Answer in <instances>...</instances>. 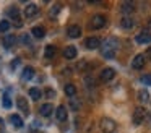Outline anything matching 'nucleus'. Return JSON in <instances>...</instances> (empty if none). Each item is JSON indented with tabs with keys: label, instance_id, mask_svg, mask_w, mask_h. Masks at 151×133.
Here are the masks:
<instances>
[{
	"label": "nucleus",
	"instance_id": "f3484780",
	"mask_svg": "<svg viewBox=\"0 0 151 133\" xmlns=\"http://www.w3.org/2000/svg\"><path fill=\"white\" fill-rule=\"evenodd\" d=\"M4 47L5 49H12L15 45V42H17V37H15L13 34H7V36H4Z\"/></svg>",
	"mask_w": 151,
	"mask_h": 133
},
{
	"label": "nucleus",
	"instance_id": "20e7f679",
	"mask_svg": "<svg viewBox=\"0 0 151 133\" xmlns=\"http://www.w3.org/2000/svg\"><path fill=\"white\" fill-rule=\"evenodd\" d=\"M146 110L143 109V107H137V109L133 110V115H132V122H133V125H141L143 123V120L146 119Z\"/></svg>",
	"mask_w": 151,
	"mask_h": 133
},
{
	"label": "nucleus",
	"instance_id": "c756f323",
	"mask_svg": "<svg viewBox=\"0 0 151 133\" xmlns=\"http://www.w3.org/2000/svg\"><path fill=\"white\" fill-rule=\"evenodd\" d=\"M18 65H20V57H17L13 62H12V70H15V68H17Z\"/></svg>",
	"mask_w": 151,
	"mask_h": 133
},
{
	"label": "nucleus",
	"instance_id": "9b49d317",
	"mask_svg": "<svg viewBox=\"0 0 151 133\" xmlns=\"http://www.w3.org/2000/svg\"><path fill=\"white\" fill-rule=\"evenodd\" d=\"M17 106H18V109L21 110L23 114H29V106H28V102H26V99H24L23 96H18L17 97Z\"/></svg>",
	"mask_w": 151,
	"mask_h": 133
},
{
	"label": "nucleus",
	"instance_id": "2eb2a0df",
	"mask_svg": "<svg viewBox=\"0 0 151 133\" xmlns=\"http://www.w3.org/2000/svg\"><path fill=\"white\" fill-rule=\"evenodd\" d=\"M135 26V19L130 18V16H124V18L120 19V28L124 29H132Z\"/></svg>",
	"mask_w": 151,
	"mask_h": 133
},
{
	"label": "nucleus",
	"instance_id": "6ab92c4d",
	"mask_svg": "<svg viewBox=\"0 0 151 133\" xmlns=\"http://www.w3.org/2000/svg\"><path fill=\"white\" fill-rule=\"evenodd\" d=\"M120 12L124 13V15H130V13L135 12V5L132 2H124L120 5Z\"/></svg>",
	"mask_w": 151,
	"mask_h": 133
},
{
	"label": "nucleus",
	"instance_id": "1a4fd4ad",
	"mask_svg": "<svg viewBox=\"0 0 151 133\" xmlns=\"http://www.w3.org/2000/svg\"><path fill=\"white\" fill-rule=\"evenodd\" d=\"M145 60H146V57H145L143 54L135 55L133 62H132V68H135V70H141V68L145 67Z\"/></svg>",
	"mask_w": 151,
	"mask_h": 133
},
{
	"label": "nucleus",
	"instance_id": "9d476101",
	"mask_svg": "<svg viewBox=\"0 0 151 133\" xmlns=\"http://www.w3.org/2000/svg\"><path fill=\"white\" fill-rule=\"evenodd\" d=\"M135 41H137L138 44H150L151 42V32L145 29V31H141L140 34L135 37Z\"/></svg>",
	"mask_w": 151,
	"mask_h": 133
},
{
	"label": "nucleus",
	"instance_id": "6e6552de",
	"mask_svg": "<svg viewBox=\"0 0 151 133\" xmlns=\"http://www.w3.org/2000/svg\"><path fill=\"white\" fill-rule=\"evenodd\" d=\"M114 76H115V70H114V68H111V67L104 68V70L101 71V75H99L101 81H104V83H107V81L114 80Z\"/></svg>",
	"mask_w": 151,
	"mask_h": 133
},
{
	"label": "nucleus",
	"instance_id": "4be33fe9",
	"mask_svg": "<svg viewBox=\"0 0 151 133\" xmlns=\"http://www.w3.org/2000/svg\"><path fill=\"white\" fill-rule=\"evenodd\" d=\"M55 54H57V47H55V45H52V44L46 45V50H44V55H46V58L55 57Z\"/></svg>",
	"mask_w": 151,
	"mask_h": 133
},
{
	"label": "nucleus",
	"instance_id": "4468645a",
	"mask_svg": "<svg viewBox=\"0 0 151 133\" xmlns=\"http://www.w3.org/2000/svg\"><path fill=\"white\" fill-rule=\"evenodd\" d=\"M67 34H68V37L76 39V37H80V36H81V28H80V26H76V24H73V26H70V28L67 29Z\"/></svg>",
	"mask_w": 151,
	"mask_h": 133
},
{
	"label": "nucleus",
	"instance_id": "f704fd0d",
	"mask_svg": "<svg viewBox=\"0 0 151 133\" xmlns=\"http://www.w3.org/2000/svg\"><path fill=\"white\" fill-rule=\"evenodd\" d=\"M0 62H2V60H0Z\"/></svg>",
	"mask_w": 151,
	"mask_h": 133
},
{
	"label": "nucleus",
	"instance_id": "b1692460",
	"mask_svg": "<svg viewBox=\"0 0 151 133\" xmlns=\"http://www.w3.org/2000/svg\"><path fill=\"white\" fill-rule=\"evenodd\" d=\"M29 96L33 101H39L41 97H42V91L39 89V88H31L29 89Z\"/></svg>",
	"mask_w": 151,
	"mask_h": 133
},
{
	"label": "nucleus",
	"instance_id": "423d86ee",
	"mask_svg": "<svg viewBox=\"0 0 151 133\" xmlns=\"http://www.w3.org/2000/svg\"><path fill=\"white\" fill-rule=\"evenodd\" d=\"M101 45H102L101 39L96 37V36H91V37H88V39L85 41V47L88 49V50H94V49H99Z\"/></svg>",
	"mask_w": 151,
	"mask_h": 133
},
{
	"label": "nucleus",
	"instance_id": "dca6fc26",
	"mask_svg": "<svg viewBox=\"0 0 151 133\" xmlns=\"http://www.w3.org/2000/svg\"><path fill=\"white\" fill-rule=\"evenodd\" d=\"M34 78V68L33 67H24L23 68V75H21V80L23 81H29Z\"/></svg>",
	"mask_w": 151,
	"mask_h": 133
},
{
	"label": "nucleus",
	"instance_id": "a211bd4d",
	"mask_svg": "<svg viewBox=\"0 0 151 133\" xmlns=\"http://www.w3.org/2000/svg\"><path fill=\"white\" fill-rule=\"evenodd\" d=\"M52 112H54L52 104H42V106L39 107V114H41L42 117H49V115H52Z\"/></svg>",
	"mask_w": 151,
	"mask_h": 133
},
{
	"label": "nucleus",
	"instance_id": "f03ea898",
	"mask_svg": "<svg viewBox=\"0 0 151 133\" xmlns=\"http://www.w3.org/2000/svg\"><path fill=\"white\" fill-rule=\"evenodd\" d=\"M7 13H8L10 19L13 21V24L17 26V28H21V26H23V21H21V18H20V8H18V6H10V8L7 10Z\"/></svg>",
	"mask_w": 151,
	"mask_h": 133
},
{
	"label": "nucleus",
	"instance_id": "a878e982",
	"mask_svg": "<svg viewBox=\"0 0 151 133\" xmlns=\"http://www.w3.org/2000/svg\"><path fill=\"white\" fill-rule=\"evenodd\" d=\"M63 91H65L67 96L72 97V96H75V94H76V86H75V84H72V83H68V84H65Z\"/></svg>",
	"mask_w": 151,
	"mask_h": 133
},
{
	"label": "nucleus",
	"instance_id": "7c9ffc66",
	"mask_svg": "<svg viewBox=\"0 0 151 133\" xmlns=\"http://www.w3.org/2000/svg\"><path fill=\"white\" fill-rule=\"evenodd\" d=\"M21 42H23V44H29V36H28V34H24L23 36V37H21Z\"/></svg>",
	"mask_w": 151,
	"mask_h": 133
},
{
	"label": "nucleus",
	"instance_id": "5701e85b",
	"mask_svg": "<svg viewBox=\"0 0 151 133\" xmlns=\"http://www.w3.org/2000/svg\"><path fill=\"white\" fill-rule=\"evenodd\" d=\"M2 106H4L5 109H10V107L13 106V102H12V97H10V94H8L7 91L2 94Z\"/></svg>",
	"mask_w": 151,
	"mask_h": 133
},
{
	"label": "nucleus",
	"instance_id": "72a5a7b5",
	"mask_svg": "<svg viewBox=\"0 0 151 133\" xmlns=\"http://www.w3.org/2000/svg\"><path fill=\"white\" fill-rule=\"evenodd\" d=\"M150 120H151V115H150Z\"/></svg>",
	"mask_w": 151,
	"mask_h": 133
},
{
	"label": "nucleus",
	"instance_id": "aec40b11",
	"mask_svg": "<svg viewBox=\"0 0 151 133\" xmlns=\"http://www.w3.org/2000/svg\"><path fill=\"white\" fill-rule=\"evenodd\" d=\"M31 34L36 39H42L44 36H46V29H44L42 26H34V28L31 29Z\"/></svg>",
	"mask_w": 151,
	"mask_h": 133
},
{
	"label": "nucleus",
	"instance_id": "f257e3e1",
	"mask_svg": "<svg viewBox=\"0 0 151 133\" xmlns=\"http://www.w3.org/2000/svg\"><path fill=\"white\" fill-rule=\"evenodd\" d=\"M119 49V41L115 37H109L102 42V49H101V54L104 58H114L115 57V52Z\"/></svg>",
	"mask_w": 151,
	"mask_h": 133
},
{
	"label": "nucleus",
	"instance_id": "ddd939ff",
	"mask_svg": "<svg viewBox=\"0 0 151 133\" xmlns=\"http://www.w3.org/2000/svg\"><path fill=\"white\" fill-rule=\"evenodd\" d=\"M55 117L59 122H65L67 117H68V114H67V107L65 106H59L55 109Z\"/></svg>",
	"mask_w": 151,
	"mask_h": 133
},
{
	"label": "nucleus",
	"instance_id": "f8f14e48",
	"mask_svg": "<svg viewBox=\"0 0 151 133\" xmlns=\"http://www.w3.org/2000/svg\"><path fill=\"white\" fill-rule=\"evenodd\" d=\"M76 54H78V50H76L75 45H67V47L63 49V57L68 58V60H73V58L76 57Z\"/></svg>",
	"mask_w": 151,
	"mask_h": 133
},
{
	"label": "nucleus",
	"instance_id": "393cba45",
	"mask_svg": "<svg viewBox=\"0 0 151 133\" xmlns=\"http://www.w3.org/2000/svg\"><path fill=\"white\" fill-rule=\"evenodd\" d=\"M138 101H141V102H148L150 101V93H148V89H140L138 91Z\"/></svg>",
	"mask_w": 151,
	"mask_h": 133
},
{
	"label": "nucleus",
	"instance_id": "39448f33",
	"mask_svg": "<svg viewBox=\"0 0 151 133\" xmlns=\"http://www.w3.org/2000/svg\"><path fill=\"white\" fill-rule=\"evenodd\" d=\"M106 23H107V19H106L104 15H94L91 18V21H89V28L91 29H101L106 26Z\"/></svg>",
	"mask_w": 151,
	"mask_h": 133
},
{
	"label": "nucleus",
	"instance_id": "cd10ccee",
	"mask_svg": "<svg viewBox=\"0 0 151 133\" xmlns=\"http://www.w3.org/2000/svg\"><path fill=\"white\" fill-rule=\"evenodd\" d=\"M140 81H141L143 84H146V86H151V73L143 75V76L140 78Z\"/></svg>",
	"mask_w": 151,
	"mask_h": 133
},
{
	"label": "nucleus",
	"instance_id": "bb28decb",
	"mask_svg": "<svg viewBox=\"0 0 151 133\" xmlns=\"http://www.w3.org/2000/svg\"><path fill=\"white\" fill-rule=\"evenodd\" d=\"M10 26H12V23L8 19H2L0 21V32H7L10 29Z\"/></svg>",
	"mask_w": 151,
	"mask_h": 133
},
{
	"label": "nucleus",
	"instance_id": "473e14b6",
	"mask_svg": "<svg viewBox=\"0 0 151 133\" xmlns=\"http://www.w3.org/2000/svg\"><path fill=\"white\" fill-rule=\"evenodd\" d=\"M0 125H4V120H2V119H0Z\"/></svg>",
	"mask_w": 151,
	"mask_h": 133
},
{
	"label": "nucleus",
	"instance_id": "2f4dec72",
	"mask_svg": "<svg viewBox=\"0 0 151 133\" xmlns=\"http://www.w3.org/2000/svg\"><path fill=\"white\" fill-rule=\"evenodd\" d=\"M52 96H54V91L49 89V91H47V97H52Z\"/></svg>",
	"mask_w": 151,
	"mask_h": 133
},
{
	"label": "nucleus",
	"instance_id": "412c9836",
	"mask_svg": "<svg viewBox=\"0 0 151 133\" xmlns=\"http://www.w3.org/2000/svg\"><path fill=\"white\" fill-rule=\"evenodd\" d=\"M10 122L13 123V127H15V128H18V130L23 128V125H24V123H23V119H21L20 115H17V114H13V115L10 117Z\"/></svg>",
	"mask_w": 151,
	"mask_h": 133
},
{
	"label": "nucleus",
	"instance_id": "7ed1b4c3",
	"mask_svg": "<svg viewBox=\"0 0 151 133\" xmlns=\"http://www.w3.org/2000/svg\"><path fill=\"white\" fill-rule=\"evenodd\" d=\"M99 125H101V130H102L104 133H112V132H115V128H117V123H115L112 119H109V117L101 119Z\"/></svg>",
	"mask_w": 151,
	"mask_h": 133
},
{
	"label": "nucleus",
	"instance_id": "0eeeda50",
	"mask_svg": "<svg viewBox=\"0 0 151 133\" xmlns=\"http://www.w3.org/2000/svg\"><path fill=\"white\" fill-rule=\"evenodd\" d=\"M39 13V6L36 3H28L26 8H24V18L29 19V18H34V16Z\"/></svg>",
	"mask_w": 151,
	"mask_h": 133
},
{
	"label": "nucleus",
	"instance_id": "c85d7f7f",
	"mask_svg": "<svg viewBox=\"0 0 151 133\" xmlns=\"http://www.w3.org/2000/svg\"><path fill=\"white\" fill-rule=\"evenodd\" d=\"M60 12V5H55L52 10H50V16H57V13Z\"/></svg>",
	"mask_w": 151,
	"mask_h": 133
}]
</instances>
